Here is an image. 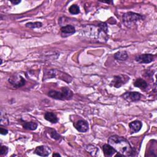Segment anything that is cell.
Returning a JSON list of instances; mask_svg holds the SVG:
<instances>
[{
  "label": "cell",
  "instance_id": "obj_1",
  "mask_svg": "<svg viewBox=\"0 0 157 157\" xmlns=\"http://www.w3.org/2000/svg\"><path fill=\"white\" fill-rule=\"evenodd\" d=\"M107 142L117 152L123 155L124 156H132L134 155L135 151L134 149L128 140L123 137L113 135L108 139Z\"/></svg>",
  "mask_w": 157,
  "mask_h": 157
},
{
  "label": "cell",
  "instance_id": "obj_2",
  "mask_svg": "<svg viewBox=\"0 0 157 157\" xmlns=\"http://www.w3.org/2000/svg\"><path fill=\"white\" fill-rule=\"evenodd\" d=\"M48 95L53 99L58 100H69L73 97V92L67 87L61 88L60 91L56 90H50Z\"/></svg>",
  "mask_w": 157,
  "mask_h": 157
},
{
  "label": "cell",
  "instance_id": "obj_3",
  "mask_svg": "<svg viewBox=\"0 0 157 157\" xmlns=\"http://www.w3.org/2000/svg\"><path fill=\"white\" fill-rule=\"evenodd\" d=\"M144 19L145 17L144 15L132 12H128L123 15V21L124 25L128 28L132 27L137 22Z\"/></svg>",
  "mask_w": 157,
  "mask_h": 157
},
{
  "label": "cell",
  "instance_id": "obj_4",
  "mask_svg": "<svg viewBox=\"0 0 157 157\" xmlns=\"http://www.w3.org/2000/svg\"><path fill=\"white\" fill-rule=\"evenodd\" d=\"M129 80V77L125 75H115L113 77L112 81L110 83V85L115 88H120L123 85L125 84Z\"/></svg>",
  "mask_w": 157,
  "mask_h": 157
},
{
  "label": "cell",
  "instance_id": "obj_5",
  "mask_svg": "<svg viewBox=\"0 0 157 157\" xmlns=\"http://www.w3.org/2000/svg\"><path fill=\"white\" fill-rule=\"evenodd\" d=\"M9 82L15 88H20L25 85L26 80L20 75L15 74L8 79Z\"/></svg>",
  "mask_w": 157,
  "mask_h": 157
},
{
  "label": "cell",
  "instance_id": "obj_6",
  "mask_svg": "<svg viewBox=\"0 0 157 157\" xmlns=\"http://www.w3.org/2000/svg\"><path fill=\"white\" fill-rule=\"evenodd\" d=\"M141 96V94L137 91H129L124 93L121 95V97L128 102H136L139 101Z\"/></svg>",
  "mask_w": 157,
  "mask_h": 157
},
{
  "label": "cell",
  "instance_id": "obj_7",
  "mask_svg": "<svg viewBox=\"0 0 157 157\" xmlns=\"http://www.w3.org/2000/svg\"><path fill=\"white\" fill-rule=\"evenodd\" d=\"M154 59V55L150 53H144L136 57V61L141 64H148L152 62Z\"/></svg>",
  "mask_w": 157,
  "mask_h": 157
},
{
  "label": "cell",
  "instance_id": "obj_8",
  "mask_svg": "<svg viewBox=\"0 0 157 157\" xmlns=\"http://www.w3.org/2000/svg\"><path fill=\"white\" fill-rule=\"evenodd\" d=\"M75 129L80 132H85L88 130L89 125L86 121L83 120H80L74 123Z\"/></svg>",
  "mask_w": 157,
  "mask_h": 157
},
{
  "label": "cell",
  "instance_id": "obj_9",
  "mask_svg": "<svg viewBox=\"0 0 157 157\" xmlns=\"http://www.w3.org/2000/svg\"><path fill=\"white\" fill-rule=\"evenodd\" d=\"M75 33V28L71 25H67L61 28V36L66 37Z\"/></svg>",
  "mask_w": 157,
  "mask_h": 157
},
{
  "label": "cell",
  "instance_id": "obj_10",
  "mask_svg": "<svg viewBox=\"0 0 157 157\" xmlns=\"http://www.w3.org/2000/svg\"><path fill=\"white\" fill-rule=\"evenodd\" d=\"M34 153L41 156H47L51 153V150L49 147L45 145H40L36 148Z\"/></svg>",
  "mask_w": 157,
  "mask_h": 157
},
{
  "label": "cell",
  "instance_id": "obj_11",
  "mask_svg": "<svg viewBox=\"0 0 157 157\" xmlns=\"http://www.w3.org/2000/svg\"><path fill=\"white\" fill-rule=\"evenodd\" d=\"M142 126V123L139 120H134L129 123V127L131 133H136L139 132Z\"/></svg>",
  "mask_w": 157,
  "mask_h": 157
},
{
  "label": "cell",
  "instance_id": "obj_12",
  "mask_svg": "<svg viewBox=\"0 0 157 157\" xmlns=\"http://www.w3.org/2000/svg\"><path fill=\"white\" fill-rule=\"evenodd\" d=\"M102 150L104 155L107 156H112L117 152V151L109 144H104L102 146Z\"/></svg>",
  "mask_w": 157,
  "mask_h": 157
},
{
  "label": "cell",
  "instance_id": "obj_13",
  "mask_svg": "<svg viewBox=\"0 0 157 157\" xmlns=\"http://www.w3.org/2000/svg\"><path fill=\"white\" fill-rule=\"evenodd\" d=\"M44 118L52 123H56L58 121V118L56 115L51 112H45L44 114Z\"/></svg>",
  "mask_w": 157,
  "mask_h": 157
},
{
  "label": "cell",
  "instance_id": "obj_14",
  "mask_svg": "<svg viewBox=\"0 0 157 157\" xmlns=\"http://www.w3.org/2000/svg\"><path fill=\"white\" fill-rule=\"evenodd\" d=\"M134 85L136 87L139 88L141 90H145L147 88L148 86V83L147 82L144 80L143 78H137L134 82Z\"/></svg>",
  "mask_w": 157,
  "mask_h": 157
},
{
  "label": "cell",
  "instance_id": "obj_15",
  "mask_svg": "<svg viewBox=\"0 0 157 157\" xmlns=\"http://www.w3.org/2000/svg\"><path fill=\"white\" fill-rule=\"evenodd\" d=\"M113 57L118 61H125L128 59V55L126 51H119L114 54Z\"/></svg>",
  "mask_w": 157,
  "mask_h": 157
},
{
  "label": "cell",
  "instance_id": "obj_16",
  "mask_svg": "<svg viewBox=\"0 0 157 157\" xmlns=\"http://www.w3.org/2000/svg\"><path fill=\"white\" fill-rule=\"evenodd\" d=\"M22 126L24 129L27 130L34 131L37 128V123L34 121H24L22 123Z\"/></svg>",
  "mask_w": 157,
  "mask_h": 157
},
{
  "label": "cell",
  "instance_id": "obj_17",
  "mask_svg": "<svg viewBox=\"0 0 157 157\" xmlns=\"http://www.w3.org/2000/svg\"><path fill=\"white\" fill-rule=\"evenodd\" d=\"M56 70L55 69H50L45 71L44 74V79H47V78H51L53 77H56Z\"/></svg>",
  "mask_w": 157,
  "mask_h": 157
},
{
  "label": "cell",
  "instance_id": "obj_18",
  "mask_svg": "<svg viewBox=\"0 0 157 157\" xmlns=\"http://www.w3.org/2000/svg\"><path fill=\"white\" fill-rule=\"evenodd\" d=\"M86 149L93 156L96 155V153L99 151V150L95 146H94L93 145H88V146H86Z\"/></svg>",
  "mask_w": 157,
  "mask_h": 157
},
{
  "label": "cell",
  "instance_id": "obj_19",
  "mask_svg": "<svg viewBox=\"0 0 157 157\" xmlns=\"http://www.w3.org/2000/svg\"><path fill=\"white\" fill-rule=\"evenodd\" d=\"M69 12L73 15H76L80 13V8L76 4L71 5L69 8Z\"/></svg>",
  "mask_w": 157,
  "mask_h": 157
},
{
  "label": "cell",
  "instance_id": "obj_20",
  "mask_svg": "<svg viewBox=\"0 0 157 157\" xmlns=\"http://www.w3.org/2000/svg\"><path fill=\"white\" fill-rule=\"evenodd\" d=\"M42 26V23L39 21L36 22H28L26 24V26L30 28H40Z\"/></svg>",
  "mask_w": 157,
  "mask_h": 157
},
{
  "label": "cell",
  "instance_id": "obj_21",
  "mask_svg": "<svg viewBox=\"0 0 157 157\" xmlns=\"http://www.w3.org/2000/svg\"><path fill=\"white\" fill-rule=\"evenodd\" d=\"M50 130V136H51L52 138L55 139V140H60L61 139V136L53 129L49 128Z\"/></svg>",
  "mask_w": 157,
  "mask_h": 157
},
{
  "label": "cell",
  "instance_id": "obj_22",
  "mask_svg": "<svg viewBox=\"0 0 157 157\" xmlns=\"http://www.w3.org/2000/svg\"><path fill=\"white\" fill-rule=\"evenodd\" d=\"M1 124L2 125H8L9 124V120L7 117H4L2 113H1Z\"/></svg>",
  "mask_w": 157,
  "mask_h": 157
},
{
  "label": "cell",
  "instance_id": "obj_23",
  "mask_svg": "<svg viewBox=\"0 0 157 157\" xmlns=\"http://www.w3.org/2000/svg\"><path fill=\"white\" fill-rule=\"evenodd\" d=\"M8 147L4 145H2L1 147V151H0V155L1 156H4V155H6L7 152H8Z\"/></svg>",
  "mask_w": 157,
  "mask_h": 157
},
{
  "label": "cell",
  "instance_id": "obj_24",
  "mask_svg": "<svg viewBox=\"0 0 157 157\" xmlns=\"http://www.w3.org/2000/svg\"><path fill=\"white\" fill-rule=\"evenodd\" d=\"M0 132L2 135H6L8 133V130L4 128L1 126L0 128Z\"/></svg>",
  "mask_w": 157,
  "mask_h": 157
},
{
  "label": "cell",
  "instance_id": "obj_25",
  "mask_svg": "<svg viewBox=\"0 0 157 157\" xmlns=\"http://www.w3.org/2000/svg\"><path fill=\"white\" fill-rule=\"evenodd\" d=\"M21 2V1H10V2L12 3V4H13V5H17V4H19L20 2Z\"/></svg>",
  "mask_w": 157,
  "mask_h": 157
},
{
  "label": "cell",
  "instance_id": "obj_26",
  "mask_svg": "<svg viewBox=\"0 0 157 157\" xmlns=\"http://www.w3.org/2000/svg\"><path fill=\"white\" fill-rule=\"evenodd\" d=\"M53 156H61V155H60L59 153H55L53 154Z\"/></svg>",
  "mask_w": 157,
  "mask_h": 157
},
{
  "label": "cell",
  "instance_id": "obj_27",
  "mask_svg": "<svg viewBox=\"0 0 157 157\" xmlns=\"http://www.w3.org/2000/svg\"><path fill=\"white\" fill-rule=\"evenodd\" d=\"M103 2H105V3H107V4H110V3H113V1H103Z\"/></svg>",
  "mask_w": 157,
  "mask_h": 157
},
{
  "label": "cell",
  "instance_id": "obj_28",
  "mask_svg": "<svg viewBox=\"0 0 157 157\" xmlns=\"http://www.w3.org/2000/svg\"><path fill=\"white\" fill-rule=\"evenodd\" d=\"M2 59H1V64H2Z\"/></svg>",
  "mask_w": 157,
  "mask_h": 157
}]
</instances>
